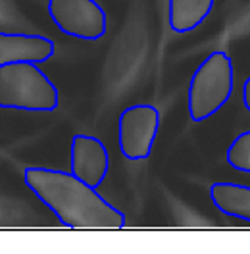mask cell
<instances>
[{
    "mask_svg": "<svg viewBox=\"0 0 250 254\" xmlns=\"http://www.w3.org/2000/svg\"><path fill=\"white\" fill-rule=\"evenodd\" d=\"M241 100H243V106L245 110L250 112V75L243 83V89H241Z\"/></svg>",
    "mask_w": 250,
    "mask_h": 254,
    "instance_id": "obj_16",
    "label": "cell"
},
{
    "mask_svg": "<svg viewBox=\"0 0 250 254\" xmlns=\"http://www.w3.org/2000/svg\"><path fill=\"white\" fill-rule=\"evenodd\" d=\"M225 162L235 172L250 175V129L241 131L225 150Z\"/></svg>",
    "mask_w": 250,
    "mask_h": 254,
    "instance_id": "obj_13",
    "label": "cell"
},
{
    "mask_svg": "<svg viewBox=\"0 0 250 254\" xmlns=\"http://www.w3.org/2000/svg\"><path fill=\"white\" fill-rule=\"evenodd\" d=\"M250 37V2H241L225 12V21L212 39L204 41L194 48H188L185 54H198V52H210L216 48H227L233 43Z\"/></svg>",
    "mask_w": 250,
    "mask_h": 254,
    "instance_id": "obj_9",
    "label": "cell"
},
{
    "mask_svg": "<svg viewBox=\"0 0 250 254\" xmlns=\"http://www.w3.org/2000/svg\"><path fill=\"white\" fill-rule=\"evenodd\" d=\"M69 172L91 187H100L110 172V152L102 139L79 133L69 146Z\"/></svg>",
    "mask_w": 250,
    "mask_h": 254,
    "instance_id": "obj_7",
    "label": "cell"
},
{
    "mask_svg": "<svg viewBox=\"0 0 250 254\" xmlns=\"http://www.w3.org/2000/svg\"><path fill=\"white\" fill-rule=\"evenodd\" d=\"M235 65L229 50L216 48L196 65L187 89V112L194 124L216 116L233 96Z\"/></svg>",
    "mask_w": 250,
    "mask_h": 254,
    "instance_id": "obj_3",
    "label": "cell"
},
{
    "mask_svg": "<svg viewBox=\"0 0 250 254\" xmlns=\"http://www.w3.org/2000/svg\"><path fill=\"white\" fill-rule=\"evenodd\" d=\"M243 0H225V4H223V10L227 12V10H231L233 6H237V4H241Z\"/></svg>",
    "mask_w": 250,
    "mask_h": 254,
    "instance_id": "obj_17",
    "label": "cell"
},
{
    "mask_svg": "<svg viewBox=\"0 0 250 254\" xmlns=\"http://www.w3.org/2000/svg\"><path fill=\"white\" fill-rule=\"evenodd\" d=\"M210 200L218 212L250 223V187L233 181H214L208 189Z\"/></svg>",
    "mask_w": 250,
    "mask_h": 254,
    "instance_id": "obj_11",
    "label": "cell"
},
{
    "mask_svg": "<svg viewBox=\"0 0 250 254\" xmlns=\"http://www.w3.org/2000/svg\"><path fill=\"white\" fill-rule=\"evenodd\" d=\"M27 189L71 229H124L125 214L108 202L96 187L87 185L71 172L27 166L23 170Z\"/></svg>",
    "mask_w": 250,
    "mask_h": 254,
    "instance_id": "obj_2",
    "label": "cell"
},
{
    "mask_svg": "<svg viewBox=\"0 0 250 254\" xmlns=\"http://www.w3.org/2000/svg\"><path fill=\"white\" fill-rule=\"evenodd\" d=\"M56 52L54 41L41 33L0 31V65L16 62L43 64Z\"/></svg>",
    "mask_w": 250,
    "mask_h": 254,
    "instance_id": "obj_8",
    "label": "cell"
},
{
    "mask_svg": "<svg viewBox=\"0 0 250 254\" xmlns=\"http://www.w3.org/2000/svg\"><path fill=\"white\" fill-rule=\"evenodd\" d=\"M0 25L33 29V23L19 12V8H17L14 0H0Z\"/></svg>",
    "mask_w": 250,
    "mask_h": 254,
    "instance_id": "obj_14",
    "label": "cell"
},
{
    "mask_svg": "<svg viewBox=\"0 0 250 254\" xmlns=\"http://www.w3.org/2000/svg\"><path fill=\"white\" fill-rule=\"evenodd\" d=\"M152 58L148 0H129L124 21L106 50L94 98L93 126L98 127L127 96L135 93Z\"/></svg>",
    "mask_w": 250,
    "mask_h": 254,
    "instance_id": "obj_1",
    "label": "cell"
},
{
    "mask_svg": "<svg viewBox=\"0 0 250 254\" xmlns=\"http://www.w3.org/2000/svg\"><path fill=\"white\" fill-rule=\"evenodd\" d=\"M162 114L154 104H131L118 116V146L127 162H142L152 154Z\"/></svg>",
    "mask_w": 250,
    "mask_h": 254,
    "instance_id": "obj_5",
    "label": "cell"
},
{
    "mask_svg": "<svg viewBox=\"0 0 250 254\" xmlns=\"http://www.w3.org/2000/svg\"><path fill=\"white\" fill-rule=\"evenodd\" d=\"M158 187L164 194V202L170 210L175 225H179V227H216V223L212 222L210 218L202 216L198 210H194L187 202H183L168 187H164V185H158Z\"/></svg>",
    "mask_w": 250,
    "mask_h": 254,
    "instance_id": "obj_12",
    "label": "cell"
},
{
    "mask_svg": "<svg viewBox=\"0 0 250 254\" xmlns=\"http://www.w3.org/2000/svg\"><path fill=\"white\" fill-rule=\"evenodd\" d=\"M48 17L67 37L100 41L108 33V14L96 0H48Z\"/></svg>",
    "mask_w": 250,
    "mask_h": 254,
    "instance_id": "obj_6",
    "label": "cell"
},
{
    "mask_svg": "<svg viewBox=\"0 0 250 254\" xmlns=\"http://www.w3.org/2000/svg\"><path fill=\"white\" fill-rule=\"evenodd\" d=\"M216 0H168L166 29L173 35L196 31L214 12Z\"/></svg>",
    "mask_w": 250,
    "mask_h": 254,
    "instance_id": "obj_10",
    "label": "cell"
},
{
    "mask_svg": "<svg viewBox=\"0 0 250 254\" xmlns=\"http://www.w3.org/2000/svg\"><path fill=\"white\" fill-rule=\"evenodd\" d=\"M60 93L54 81L35 62L0 65V108L21 112H54Z\"/></svg>",
    "mask_w": 250,
    "mask_h": 254,
    "instance_id": "obj_4",
    "label": "cell"
},
{
    "mask_svg": "<svg viewBox=\"0 0 250 254\" xmlns=\"http://www.w3.org/2000/svg\"><path fill=\"white\" fill-rule=\"evenodd\" d=\"M166 2L168 0H156V10L160 16V50H158V67L164 62V52H166V45H168V29H166Z\"/></svg>",
    "mask_w": 250,
    "mask_h": 254,
    "instance_id": "obj_15",
    "label": "cell"
}]
</instances>
